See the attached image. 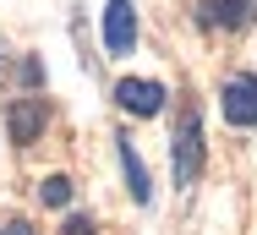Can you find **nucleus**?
<instances>
[{
    "mask_svg": "<svg viewBox=\"0 0 257 235\" xmlns=\"http://www.w3.org/2000/svg\"><path fill=\"white\" fill-rule=\"evenodd\" d=\"M203 115H197V104H186L181 109V126H175V137H170V170H175V186H192L197 175H203Z\"/></svg>",
    "mask_w": 257,
    "mask_h": 235,
    "instance_id": "1",
    "label": "nucleus"
},
{
    "mask_svg": "<svg viewBox=\"0 0 257 235\" xmlns=\"http://www.w3.org/2000/svg\"><path fill=\"white\" fill-rule=\"evenodd\" d=\"M115 104L126 109V115H137V121H148L164 109V88H159L154 77H126L120 88H115Z\"/></svg>",
    "mask_w": 257,
    "mask_h": 235,
    "instance_id": "2",
    "label": "nucleus"
},
{
    "mask_svg": "<svg viewBox=\"0 0 257 235\" xmlns=\"http://www.w3.org/2000/svg\"><path fill=\"white\" fill-rule=\"evenodd\" d=\"M224 121L230 126H257V77H230L224 82Z\"/></svg>",
    "mask_w": 257,
    "mask_h": 235,
    "instance_id": "3",
    "label": "nucleus"
},
{
    "mask_svg": "<svg viewBox=\"0 0 257 235\" xmlns=\"http://www.w3.org/2000/svg\"><path fill=\"white\" fill-rule=\"evenodd\" d=\"M104 44L115 55H126L137 44V11H132V0H109L104 6Z\"/></svg>",
    "mask_w": 257,
    "mask_h": 235,
    "instance_id": "4",
    "label": "nucleus"
},
{
    "mask_svg": "<svg viewBox=\"0 0 257 235\" xmlns=\"http://www.w3.org/2000/svg\"><path fill=\"white\" fill-rule=\"evenodd\" d=\"M6 126H11V142H33L44 132V98H11Z\"/></svg>",
    "mask_w": 257,
    "mask_h": 235,
    "instance_id": "5",
    "label": "nucleus"
},
{
    "mask_svg": "<svg viewBox=\"0 0 257 235\" xmlns=\"http://www.w3.org/2000/svg\"><path fill=\"white\" fill-rule=\"evenodd\" d=\"M257 17L252 0H203V22L208 28H246Z\"/></svg>",
    "mask_w": 257,
    "mask_h": 235,
    "instance_id": "6",
    "label": "nucleus"
},
{
    "mask_svg": "<svg viewBox=\"0 0 257 235\" xmlns=\"http://www.w3.org/2000/svg\"><path fill=\"white\" fill-rule=\"evenodd\" d=\"M120 170H126V186H132V197H137V202H148V197H154V186H148V170H143V159H137L132 137H120Z\"/></svg>",
    "mask_w": 257,
    "mask_h": 235,
    "instance_id": "7",
    "label": "nucleus"
},
{
    "mask_svg": "<svg viewBox=\"0 0 257 235\" xmlns=\"http://www.w3.org/2000/svg\"><path fill=\"white\" fill-rule=\"evenodd\" d=\"M39 197H44L50 208H66V202H71V181H66V175H44V181H39Z\"/></svg>",
    "mask_w": 257,
    "mask_h": 235,
    "instance_id": "8",
    "label": "nucleus"
},
{
    "mask_svg": "<svg viewBox=\"0 0 257 235\" xmlns=\"http://www.w3.org/2000/svg\"><path fill=\"white\" fill-rule=\"evenodd\" d=\"M66 235H93V219H82V213H77V219H66Z\"/></svg>",
    "mask_w": 257,
    "mask_h": 235,
    "instance_id": "9",
    "label": "nucleus"
},
{
    "mask_svg": "<svg viewBox=\"0 0 257 235\" xmlns=\"http://www.w3.org/2000/svg\"><path fill=\"white\" fill-rule=\"evenodd\" d=\"M0 235H39L33 224H22V219H11V224H0Z\"/></svg>",
    "mask_w": 257,
    "mask_h": 235,
    "instance_id": "10",
    "label": "nucleus"
}]
</instances>
